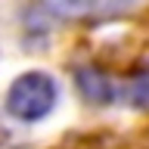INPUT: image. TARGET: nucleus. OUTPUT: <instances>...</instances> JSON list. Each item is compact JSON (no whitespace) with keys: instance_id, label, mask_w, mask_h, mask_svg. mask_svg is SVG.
<instances>
[{"instance_id":"nucleus-5","label":"nucleus","mask_w":149,"mask_h":149,"mask_svg":"<svg viewBox=\"0 0 149 149\" xmlns=\"http://www.w3.org/2000/svg\"><path fill=\"white\" fill-rule=\"evenodd\" d=\"M0 140H3V127H0Z\"/></svg>"},{"instance_id":"nucleus-3","label":"nucleus","mask_w":149,"mask_h":149,"mask_svg":"<svg viewBox=\"0 0 149 149\" xmlns=\"http://www.w3.org/2000/svg\"><path fill=\"white\" fill-rule=\"evenodd\" d=\"M127 3H50L44 6V13L62 19H74V16H112V13H124Z\"/></svg>"},{"instance_id":"nucleus-2","label":"nucleus","mask_w":149,"mask_h":149,"mask_svg":"<svg viewBox=\"0 0 149 149\" xmlns=\"http://www.w3.org/2000/svg\"><path fill=\"white\" fill-rule=\"evenodd\" d=\"M78 87H81V93L90 102H109L115 96V87H112L109 74H102L93 65H81L78 68Z\"/></svg>"},{"instance_id":"nucleus-4","label":"nucleus","mask_w":149,"mask_h":149,"mask_svg":"<svg viewBox=\"0 0 149 149\" xmlns=\"http://www.w3.org/2000/svg\"><path fill=\"white\" fill-rule=\"evenodd\" d=\"M127 100L134 109H149V65L137 68V72L127 78Z\"/></svg>"},{"instance_id":"nucleus-1","label":"nucleus","mask_w":149,"mask_h":149,"mask_svg":"<svg viewBox=\"0 0 149 149\" xmlns=\"http://www.w3.org/2000/svg\"><path fill=\"white\" fill-rule=\"evenodd\" d=\"M59 87L47 72H25L9 84L6 93V112L19 121H40L56 106Z\"/></svg>"}]
</instances>
